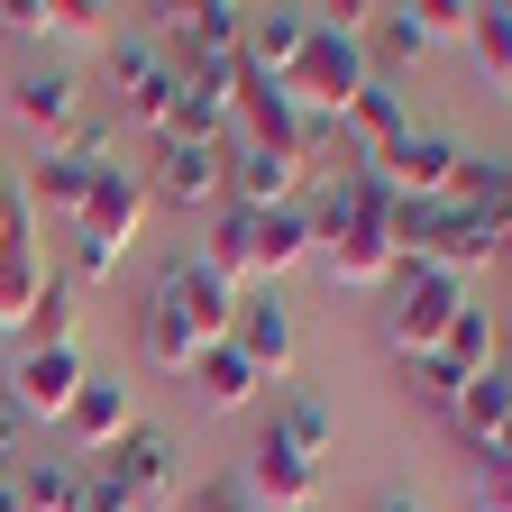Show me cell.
<instances>
[{
	"instance_id": "cell-1",
	"label": "cell",
	"mask_w": 512,
	"mask_h": 512,
	"mask_svg": "<svg viewBox=\"0 0 512 512\" xmlns=\"http://www.w3.org/2000/svg\"><path fill=\"white\" fill-rule=\"evenodd\" d=\"M229 311H238V293L202 266V256H174V266L147 284V302H138V357L165 366V375H192V357L229 339Z\"/></svg>"
},
{
	"instance_id": "cell-2",
	"label": "cell",
	"mask_w": 512,
	"mask_h": 512,
	"mask_svg": "<svg viewBox=\"0 0 512 512\" xmlns=\"http://www.w3.org/2000/svg\"><path fill=\"white\" fill-rule=\"evenodd\" d=\"M147 174L138 165H110V174H92V192H83V211H74V284H110L119 266H128V247H138V229H147Z\"/></svg>"
},
{
	"instance_id": "cell-3",
	"label": "cell",
	"mask_w": 512,
	"mask_h": 512,
	"mask_svg": "<svg viewBox=\"0 0 512 512\" xmlns=\"http://www.w3.org/2000/svg\"><path fill=\"white\" fill-rule=\"evenodd\" d=\"M458 311H467V275H439V266H412L403 256V275L384 284V348L403 366H421V357H439Z\"/></svg>"
},
{
	"instance_id": "cell-4",
	"label": "cell",
	"mask_w": 512,
	"mask_h": 512,
	"mask_svg": "<svg viewBox=\"0 0 512 512\" xmlns=\"http://www.w3.org/2000/svg\"><path fill=\"white\" fill-rule=\"evenodd\" d=\"M293 101L302 110H348L375 74H366V37H339V28H320L311 19V37H302V55H293Z\"/></svg>"
},
{
	"instance_id": "cell-5",
	"label": "cell",
	"mask_w": 512,
	"mask_h": 512,
	"mask_svg": "<svg viewBox=\"0 0 512 512\" xmlns=\"http://www.w3.org/2000/svg\"><path fill=\"white\" fill-rule=\"evenodd\" d=\"M147 202H174V211H211V202H229V138H156Z\"/></svg>"
},
{
	"instance_id": "cell-6",
	"label": "cell",
	"mask_w": 512,
	"mask_h": 512,
	"mask_svg": "<svg viewBox=\"0 0 512 512\" xmlns=\"http://www.w3.org/2000/svg\"><path fill=\"white\" fill-rule=\"evenodd\" d=\"M74 394H83V348H19V366L10 375H0V403H10L28 430L46 421H64V412H74Z\"/></svg>"
},
{
	"instance_id": "cell-7",
	"label": "cell",
	"mask_w": 512,
	"mask_h": 512,
	"mask_svg": "<svg viewBox=\"0 0 512 512\" xmlns=\"http://www.w3.org/2000/svg\"><path fill=\"white\" fill-rule=\"evenodd\" d=\"M458 165H467V147H458V138H439V128H412V138H403V147H384L366 174L394 192V202H448Z\"/></svg>"
},
{
	"instance_id": "cell-8",
	"label": "cell",
	"mask_w": 512,
	"mask_h": 512,
	"mask_svg": "<svg viewBox=\"0 0 512 512\" xmlns=\"http://www.w3.org/2000/svg\"><path fill=\"white\" fill-rule=\"evenodd\" d=\"M55 430H64V467H101L110 448L138 430V412H128V384H119V375H83L74 412H64Z\"/></svg>"
},
{
	"instance_id": "cell-9",
	"label": "cell",
	"mask_w": 512,
	"mask_h": 512,
	"mask_svg": "<svg viewBox=\"0 0 512 512\" xmlns=\"http://www.w3.org/2000/svg\"><path fill=\"white\" fill-rule=\"evenodd\" d=\"M229 348L266 375V384H284L293 366H302V339H293V311H284V293L275 284H256V293H238V311H229Z\"/></svg>"
},
{
	"instance_id": "cell-10",
	"label": "cell",
	"mask_w": 512,
	"mask_h": 512,
	"mask_svg": "<svg viewBox=\"0 0 512 512\" xmlns=\"http://www.w3.org/2000/svg\"><path fill=\"white\" fill-rule=\"evenodd\" d=\"M101 467L128 485V503H138V512H174V503H183V476H174V439H165V430H128V439L110 448Z\"/></svg>"
},
{
	"instance_id": "cell-11",
	"label": "cell",
	"mask_w": 512,
	"mask_h": 512,
	"mask_svg": "<svg viewBox=\"0 0 512 512\" xmlns=\"http://www.w3.org/2000/svg\"><path fill=\"white\" fill-rule=\"evenodd\" d=\"M10 119L28 128V138L64 147V138L83 128V83L64 74V64H46V74H19V83H10Z\"/></svg>"
},
{
	"instance_id": "cell-12",
	"label": "cell",
	"mask_w": 512,
	"mask_h": 512,
	"mask_svg": "<svg viewBox=\"0 0 512 512\" xmlns=\"http://www.w3.org/2000/svg\"><path fill=\"white\" fill-rule=\"evenodd\" d=\"M311 256H320V275H330V293H384L403 275V256H394L384 229H339V238H320Z\"/></svg>"
},
{
	"instance_id": "cell-13",
	"label": "cell",
	"mask_w": 512,
	"mask_h": 512,
	"mask_svg": "<svg viewBox=\"0 0 512 512\" xmlns=\"http://www.w3.org/2000/svg\"><path fill=\"white\" fill-rule=\"evenodd\" d=\"M238 485L256 494V512H311V503H320V467L293 458V448H275V439H256V448H247Z\"/></svg>"
},
{
	"instance_id": "cell-14",
	"label": "cell",
	"mask_w": 512,
	"mask_h": 512,
	"mask_svg": "<svg viewBox=\"0 0 512 512\" xmlns=\"http://www.w3.org/2000/svg\"><path fill=\"white\" fill-rule=\"evenodd\" d=\"M448 430H458L476 458H485V448H503V439H512V375L494 366V375L458 384V403H448Z\"/></svg>"
},
{
	"instance_id": "cell-15",
	"label": "cell",
	"mask_w": 512,
	"mask_h": 512,
	"mask_svg": "<svg viewBox=\"0 0 512 512\" xmlns=\"http://www.w3.org/2000/svg\"><path fill=\"white\" fill-rule=\"evenodd\" d=\"M339 119H348V147H357L366 165H375L384 147H403V138H412V101H403V83H366Z\"/></svg>"
},
{
	"instance_id": "cell-16",
	"label": "cell",
	"mask_w": 512,
	"mask_h": 512,
	"mask_svg": "<svg viewBox=\"0 0 512 512\" xmlns=\"http://www.w3.org/2000/svg\"><path fill=\"white\" fill-rule=\"evenodd\" d=\"M293 183H302L293 156H275V147H229V202L238 211H293Z\"/></svg>"
},
{
	"instance_id": "cell-17",
	"label": "cell",
	"mask_w": 512,
	"mask_h": 512,
	"mask_svg": "<svg viewBox=\"0 0 512 512\" xmlns=\"http://www.w3.org/2000/svg\"><path fill=\"white\" fill-rule=\"evenodd\" d=\"M28 211H46V220H64L74 229V211H83V192H92V165L74 156V147H37V165H28Z\"/></svg>"
},
{
	"instance_id": "cell-18",
	"label": "cell",
	"mask_w": 512,
	"mask_h": 512,
	"mask_svg": "<svg viewBox=\"0 0 512 512\" xmlns=\"http://www.w3.org/2000/svg\"><path fill=\"white\" fill-rule=\"evenodd\" d=\"M256 394H266V375H256V366H247L229 339L192 357V403H202V412H247Z\"/></svg>"
},
{
	"instance_id": "cell-19",
	"label": "cell",
	"mask_w": 512,
	"mask_h": 512,
	"mask_svg": "<svg viewBox=\"0 0 512 512\" xmlns=\"http://www.w3.org/2000/svg\"><path fill=\"white\" fill-rule=\"evenodd\" d=\"M421 55H430V37H421V19H412V0H384L375 28H366V74L394 83V74H412Z\"/></svg>"
},
{
	"instance_id": "cell-20",
	"label": "cell",
	"mask_w": 512,
	"mask_h": 512,
	"mask_svg": "<svg viewBox=\"0 0 512 512\" xmlns=\"http://www.w3.org/2000/svg\"><path fill=\"white\" fill-rule=\"evenodd\" d=\"M302 37H311V10H247V46H238V64H256V74H293V55H302Z\"/></svg>"
},
{
	"instance_id": "cell-21",
	"label": "cell",
	"mask_w": 512,
	"mask_h": 512,
	"mask_svg": "<svg viewBox=\"0 0 512 512\" xmlns=\"http://www.w3.org/2000/svg\"><path fill=\"white\" fill-rule=\"evenodd\" d=\"M467 64H476V83L494 101H512V0H485L467 19Z\"/></svg>"
},
{
	"instance_id": "cell-22",
	"label": "cell",
	"mask_w": 512,
	"mask_h": 512,
	"mask_svg": "<svg viewBox=\"0 0 512 512\" xmlns=\"http://www.w3.org/2000/svg\"><path fill=\"white\" fill-rule=\"evenodd\" d=\"M503 366V339H494V320L467 302L458 320H448V339H439V375L448 384H476V375H494Z\"/></svg>"
},
{
	"instance_id": "cell-23",
	"label": "cell",
	"mask_w": 512,
	"mask_h": 512,
	"mask_svg": "<svg viewBox=\"0 0 512 512\" xmlns=\"http://www.w3.org/2000/svg\"><path fill=\"white\" fill-rule=\"evenodd\" d=\"M266 439L320 467V448L339 439V421H330V403H320V394H275V412H266Z\"/></svg>"
},
{
	"instance_id": "cell-24",
	"label": "cell",
	"mask_w": 512,
	"mask_h": 512,
	"mask_svg": "<svg viewBox=\"0 0 512 512\" xmlns=\"http://www.w3.org/2000/svg\"><path fill=\"white\" fill-rule=\"evenodd\" d=\"M302 256H311V220L302 211H256V284H275Z\"/></svg>"
},
{
	"instance_id": "cell-25",
	"label": "cell",
	"mask_w": 512,
	"mask_h": 512,
	"mask_svg": "<svg viewBox=\"0 0 512 512\" xmlns=\"http://www.w3.org/2000/svg\"><path fill=\"white\" fill-rule=\"evenodd\" d=\"M74 320H83V284L74 275H46V293L28 311V348H74Z\"/></svg>"
},
{
	"instance_id": "cell-26",
	"label": "cell",
	"mask_w": 512,
	"mask_h": 512,
	"mask_svg": "<svg viewBox=\"0 0 512 512\" xmlns=\"http://www.w3.org/2000/svg\"><path fill=\"white\" fill-rule=\"evenodd\" d=\"M101 64H110V92L128 101L147 74H165V46H156L147 28H119V37H101Z\"/></svg>"
},
{
	"instance_id": "cell-27",
	"label": "cell",
	"mask_w": 512,
	"mask_h": 512,
	"mask_svg": "<svg viewBox=\"0 0 512 512\" xmlns=\"http://www.w3.org/2000/svg\"><path fill=\"white\" fill-rule=\"evenodd\" d=\"M37 293H46V275H37V256H0V339H28V311H37Z\"/></svg>"
},
{
	"instance_id": "cell-28",
	"label": "cell",
	"mask_w": 512,
	"mask_h": 512,
	"mask_svg": "<svg viewBox=\"0 0 512 512\" xmlns=\"http://www.w3.org/2000/svg\"><path fill=\"white\" fill-rule=\"evenodd\" d=\"M74 485H83V467H64V458H28L19 467V503L28 512H74Z\"/></svg>"
},
{
	"instance_id": "cell-29",
	"label": "cell",
	"mask_w": 512,
	"mask_h": 512,
	"mask_svg": "<svg viewBox=\"0 0 512 512\" xmlns=\"http://www.w3.org/2000/svg\"><path fill=\"white\" fill-rule=\"evenodd\" d=\"M467 512H512V439L476 458V476H467Z\"/></svg>"
},
{
	"instance_id": "cell-30",
	"label": "cell",
	"mask_w": 512,
	"mask_h": 512,
	"mask_svg": "<svg viewBox=\"0 0 512 512\" xmlns=\"http://www.w3.org/2000/svg\"><path fill=\"white\" fill-rule=\"evenodd\" d=\"M412 19H421L430 46H467V19L476 10H467V0H412Z\"/></svg>"
},
{
	"instance_id": "cell-31",
	"label": "cell",
	"mask_w": 512,
	"mask_h": 512,
	"mask_svg": "<svg viewBox=\"0 0 512 512\" xmlns=\"http://www.w3.org/2000/svg\"><path fill=\"white\" fill-rule=\"evenodd\" d=\"M174 512H256V494H247L238 476H202V485H192Z\"/></svg>"
},
{
	"instance_id": "cell-32",
	"label": "cell",
	"mask_w": 512,
	"mask_h": 512,
	"mask_svg": "<svg viewBox=\"0 0 512 512\" xmlns=\"http://www.w3.org/2000/svg\"><path fill=\"white\" fill-rule=\"evenodd\" d=\"M46 10H55V46H92V37H101V19H110L101 0H46Z\"/></svg>"
},
{
	"instance_id": "cell-33",
	"label": "cell",
	"mask_w": 512,
	"mask_h": 512,
	"mask_svg": "<svg viewBox=\"0 0 512 512\" xmlns=\"http://www.w3.org/2000/svg\"><path fill=\"white\" fill-rule=\"evenodd\" d=\"M28 229H37L28 192H19V183H0V256H28Z\"/></svg>"
},
{
	"instance_id": "cell-34",
	"label": "cell",
	"mask_w": 512,
	"mask_h": 512,
	"mask_svg": "<svg viewBox=\"0 0 512 512\" xmlns=\"http://www.w3.org/2000/svg\"><path fill=\"white\" fill-rule=\"evenodd\" d=\"M74 512H138V503H128V485H119L110 467H83V485H74Z\"/></svg>"
},
{
	"instance_id": "cell-35",
	"label": "cell",
	"mask_w": 512,
	"mask_h": 512,
	"mask_svg": "<svg viewBox=\"0 0 512 512\" xmlns=\"http://www.w3.org/2000/svg\"><path fill=\"white\" fill-rule=\"evenodd\" d=\"M0 28L10 37H55V10L46 0H0Z\"/></svg>"
},
{
	"instance_id": "cell-36",
	"label": "cell",
	"mask_w": 512,
	"mask_h": 512,
	"mask_svg": "<svg viewBox=\"0 0 512 512\" xmlns=\"http://www.w3.org/2000/svg\"><path fill=\"white\" fill-rule=\"evenodd\" d=\"M0 467H28V421L0 403Z\"/></svg>"
},
{
	"instance_id": "cell-37",
	"label": "cell",
	"mask_w": 512,
	"mask_h": 512,
	"mask_svg": "<svg viewBox=\"0 0 512 512\" xmlns=\"http://www.w3.org/2000/svg\"><path fill=\"white\" fill-rule=\"evenodd\" d=\"M366 512H421V503H412L403 485H384V494H366Z\"/></svg>"
},
{
	"instance_id": "cell-38",
	"label": "cell",
	"mask_w": 512,
	"mask_h": 512,
	"mask_svg": "<svg viewBox=\"0 0 512 512\" xmlns=\"http://www.w3.org/2000/svg\"><path fill=\"white\" fill-rule=\"evenodd\" d=\"M0 512H28L19 503V467H0Z\"/></svg>"
},
{
	"instance_id": "cell-39",
	"label": "cell",
	"mask_w": 512,
	"mask_h": 512,
	"mask_svg": "<svg viewBox=\"0 0 512 512\" xmlns=\"http://www.w3.org/2000/svg\"><path fill=\"white\" fill-rule=\"evenodd\" d=\"M503 375H512V348H503Z\"/></svg>"
}]
</instances>
